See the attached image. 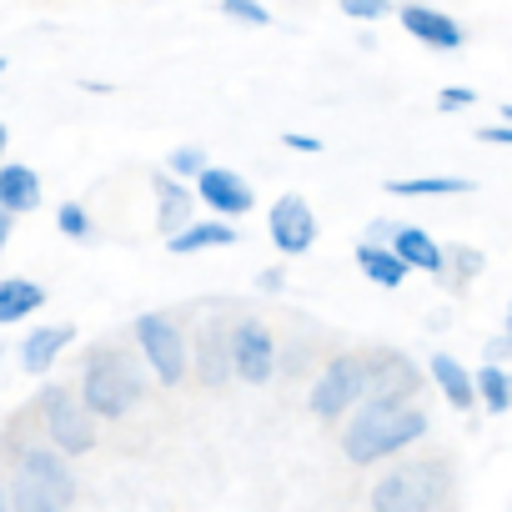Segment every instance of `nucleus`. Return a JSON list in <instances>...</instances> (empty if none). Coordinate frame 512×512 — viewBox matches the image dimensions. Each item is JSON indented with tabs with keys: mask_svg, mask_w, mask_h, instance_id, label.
<instances>
[{
	"mask_svg": "<svg viewBox=\"0 0 512 512\" xmlns=\"http://www.w3.org/2000/svg\"><path fill=\"white\" fill-rule=\"evenodd\" d=\"M287 146H292V151H322V141H317V136H302V131H292Z\"/></svg>",
	"mask_w": 512,
	"mask_h": 512,
	"instance_id": "c85d7f7f",
	"label": "nucleus"
},
{
	"mask_svg": "<svg viewBox=\"0 0 512 512\" xmlns=\"http://www.w3.org/2000/svg\"><path fill=\"white\" fill-rule=\"evenodd\" d=\"M357 267H362L377 287H402V282H407V267L397 262L387 246H357Z\"/></svg>",
	"mask_w": 512,
	"mask_h": 512,
	"instance_id": "aec40b11",
	"label": "nucleus"
},
{
	"mask_svg": "<svg viewBox=\"0 0 512 512\" xmlns=\"http://www.w3.org/2000/svg\"><path fill=\"white\" fill-rule=\"evenodd\" d=\"M267 231H272V241H277L282 256H302L317 241V216H312V206L302 196H282L272 206V216H267Z\"/></svg>",
	"mask_w": 512,
	"mask_h": 512,
	"instance_id": "6e6552de",
	"label": "nucleus"
},
{
	"mask_svg": "<svg viewBox=\"0 0 512 512\" xmlns=\"http://www.w3.org/2000/svg\"><path fill=\"white\" fill-rule=\"evenodd\" d=\"M377 512H427L432 507V467H397L372 487Z\"/></svg>",
	"mask_w": 512,
	"mask_h": 512,
	"instance_id": "423d86ee",
	"label": "nucleus"
},
{
	"mask_svg": "<svg viewBox=\"0 0 512 512\" xmlns=\"http://www.w3.org/2000/svg\"><path fill=\"white\" fill-rule=\"evenodd\" d=\"M41 206V176L31 166H0V211L16 216V211H36Z\"/></svg>",
	"mask_w": 512,
	"mask_h": 512,
	"instance_id": "2eb2a0df",
	"label": "nucleus"
},
{
	"mask_svg": "<svg viewBox=\"0 0 512 512\" xmlns=\"http://www.w3.org/2000/svg\"><path fill=\"white\" fill-rule=\"evenodd\" d=\"M342 11H347V16H357V21H377V16H387L382 0H342Z\"/></svg>",
	"mask_w": 512,
	"mask_h": 512,
	"instance_id": "cd10ccee",
	"label": "nucleus"
},
{
	"mask_svg": "<svg viewBox=\"0 0 512 512\" xmlns=\"http://www.w3.org/2000/svg\"><path fill=\"white\" fill-rule=\"evenodd\" d=\"M196 196H201L211 211H221V216H246V211L256 206L246 176H236L231 166H206V171L196 176Z\"/></svg>",
	"mask_w": 512,
	"mask_h": 512,
	"instance_id": "9d476101",
	"label": "nucleus"
},
{
	"mask_svg": "<svg viewBox=\"0 0 512 512\" xmlns=\"http://www.w3.org/2000/svg\"><path fill=\"white\" fill-rule=\"evenodd\" d=\"M0 71H6V61H0Z\"/></svg>",
	"mask_w": 512,
	"mask_h": 512,
	"instance_id": "f704fd0d",
	"label": "nucleus"
},
{
	"mask_svg": "<svg viewBox=\"0 0 512 512\" xmlns=\"http://www.w3.org/2000/svg\"><path fill=\"white\" fill-rule=\"evenodd\" d=\"M462 106H477V91H467V86H447V91L437 96V111H462Z\"/></svg>",
	"mask_w": 512,
	"mask_h": 512,
	"instance_id": "bb28decb",
	"label": "nucleus"
},
{
	"mask_svg": "<svg viewBox=\"0 0 512 512\" xmlns=\"http://www.w3.org/2000/svg\"><path fill=\"white\" fill-rule=\"evenodd\" d=\"M201 161H206V156H201L196 146H176V151H171V171H176V176H201V171H206Z\"/></svg>",
	"mask_w": 512,
	"mask_h": 512,
	"instance_id": "a878e982",
	"label": "nucleus"
},
{
	"mask_svg": "<svg viewBox=\"0 0 512 512\" xmlns=\"http://www.w3.org/2000/svg\"><path fill=\"white\" fill-rule=\"evenodd\" d=\"M76 497V482H71V467L61 462V452H31L16 472V487H11V512H66Z\"/></svg>",
	"mask_w": 512,
	"mask_h": 512,
	"instance_id": "f03ea898",
	"label": "nucleus"
},
{
	"mask_svg": "<svg viewBox=\"0 0 512 512\" xmlns=\"http://www.w3.org/2000/svg\"><path fill=\"white\" fill-rule=\"evenodd\" d=\"M226 372H231V332L221 322H206L196 337V377L206 387H221Z\"/></svg>",
	"mask_w": 512,
	"mask_h": 512,
	"instance_id": "ddd939ff",
	"label": "nucleus"
},
{
	"mask_svg": "<svg viewBox=\"0 0 512 512\" xmlns=\"http://www.w3.org/2000/svg\"><path fill=\"white\" fill-rule=\"evenodd\" d=\"M392 256H397V262L412 272H442V246L422 231V226H397L392 231Z\"/></svg>",
	"mask_w": 512,
	"mask_h": 512,
	"instance_id": "4468645a",
	"label": "nucleus"
},
{
	"mask_svg": "<svg viewBox=\"0 0 512 512\" xmlns=\"http://www.w3.org/2000/svg\"><path fill=\"white\" fill-rule=\"evenodd\" d=\"M392 196H457L467 191L462 176H412V181H387Z\"/></svg>",
	"mask_w": 512,
	"mask_h": 512,
	"instance_id": "412c9836",
	"label": "nucleus"
},
{
	"mask_svg": "<svg viewBox=\"0 0 512 512\" xmlns=\"http://www.w3.org/2000/svg\"><path fill=\"white\" fill-rule=\"evenodd\" d=\"M0 512H11V507H6V492H0Z\"/></svg>",
	"mask_w": 512,
	"mask_h": 512,
	"instance_id": "72a5a7b5",
	"label": "nucleus"
},
{
	"mask_svg": "<svg viewBox=\"0 0 512 512\" xmlns=\"http://www.w3.org/2000/svg\"><path fill=\"white\" fill-rule=\"evenodd\" d=\"M156 186H161V196H166V206H161V226H166V231H176V221H181V211H186V191H181V186H171L166 176H161Z\"/></svg>",
	"mask_w": 512,
	"mask_h": 512,
	"instance_id": "b1692460",
	"label": "nucleus"
},
{
	"mask_svg": "<svg viewBox=\"0 0 512 512\" xmlns=\"http://www.w3.org/2000/svg\"><path fill=\"white\" fill-rule=\"evenodd\" d=\"M136 342H141L151 372H156L166 387H176V382L186 377V337H181L166 317H136Z\"/></svg>",
	"mask_w": 512,
	"mask_h": 512,
	"instance_id": "20e7f679",
	"label": "nucleus"
},
{
	"mask_svg": "<svg viewBox=\"0 0 512 512\" xmlns=\"http://www.w3.org/2000/svg\"><path fill=\"white\" fill-rule=\"evenodd\" d=\"M6 241H11V216L0 211V246H6Z\"/></svg>",
	"mask_w": 512,
	"mask_h": 512,
	"instance_id": "2f4dec72",
	"label": "nucleus"
},
{
	"mask_svg": "<svg viewBox=\"0 0 512 512\" xmlns=\"http://www.w3.org/2000/svg\"><path fill=\"white\" fill-rule=\"evenodd\" d=\"M472 392H482L487 412H507V402H512V392H507V377H502V367H497V362L477 367V377H472Z\"/></svg>",
	"mask_w": 512,
	"mask_h": 512,
	"instance_id": "4be33fe9",
	"label": "nucleus"
},
{
	"mask_svg": "<svg viewBox=\"0 0 512 512\" xmlns=\"http://www.w3.org/2000/svg\"><path fill=\"white\" fill-rule=\"evenodd\" d=\"M272 362H277V347H272V332L262 322H241L231 332V367L241 382H267Z\"/></svg>",
	"mask_w": 512,
	"mask_h": 512,
	"instance_id": "1a4fd4ad",
	"label": "nucleus"
},
{
	"mask_svg": "<svg viewBox=\"0 0 512 512\" xmlns=\"http://www.w3.org/2000/svg\"><path fill=\"white\" fill-rule=\"evenodd\" d=\"M422 432H427V417H422L417 407L392 402V397H367V402L352 412V427H347L342 447H347V457H352L357 467H367V462L392 457L397 447L417 442Z\"/></svg>",
	"mask_w": 512,
	"mask_h": 512,
	"instance_id": "f257e3e1",
	"label": "nucleus"
},
{
	"mask_svg": "<svg viewBox=\"0 0 512 512\" xmlns=\"http://www.w3.org/2000/svg\"><path fill=\"white\" fill-rule=\"evenodd\" d=\"M432 382H437V387L447 392V402H452V407H462V412L477 402V392H472V372H467L457 357H447V352H437V357H432Z\"/></svg>",
	"mask_w": 512,
	"mask_h": 512,
	"instance_id": "a211bd4d",
	"label": "nucleus"
},
{
	"mask_svg": "<svg viewBox=\"0 0 512 512\" xmlns=\"http://www.w3.org/2000/svg\"><path fill=\"white\" fill-rule=\"evenodd\" d=\"M221 16H231V21H246V26H272V11H267V6H256V0H226V6H221Z\"/></svg>",
	"mask_w": 512,
	"mask_h": 512,
	"instance_id": "5701e85b",
	"label": "nucleus"
},
{
	"mask_svg": "<svg viewBox=\"0 0 512 512\" xmlns=\"http://www.w3.org/2000/svg\"><path fill=\"white\" fill-rule=\"evenodd\" d=\"M402 26H407L412 41H422V46H432V51H457V46H462V26H457L452 16L432 11V6H407V11H402Z\"/></svg>",
	"mask_w": 512,
	"mask_h": 512,
	"instance_id": "f8f14e48",
	"label": "nucleus"
},
{
	"mask_svg": "<svg viewBox=\"0 0 512 512\" xmlns=\"http://www.w3.org/2000/svg\"><path fill=\"white\" fill-rule=\"evenodd\" d=\"M417 392V367L407 357H377V362H362V397H392V402H407Z\"/></svg>",
	"mask_w": 512,
	"mask_h": 512,
	"instance_id": "9b49d317",
	"label": "nucleus"
},
{
	"mask_svg": "<svg viewBox=\"0 0 512 512\" xmlns=\"http://www.w3.org/2000/svg\"><path fill=\"white\" fill-rule=\"evenodd\" d=\"M6 141H11V131H6V126H0V156H6Z\"/></svg>",
	"mask_w": 512,
	"mask_h": 512,
	"instance_id": "473e14b6",
	"label": "nucleus"
},
{
	"mask_svg": "<svg viewBox=\"0 0 512 512\" xmlns=\"http://www.w3.org/2000/svg\"><path fill=\"white\" fill-rule=\"evenodd\" d=\"M71 337H76L71 322H61V327H36V332L26 337V347H21L26 372H46V367L61 357V347H71Z\"/></svg>",
	"mask_w": 512,
	"mask_h": 512,
	"instance_id": "f3484780",
	"label": "nucleus"
},
{
	"mask_svg": "<svg viewBox=\"0 0 512 512\" xmlns=\"http://www.w3.org/2000/svg\"><path fill=\"white\" fill-rule=\"evenodd\" d=\"M362 397V362L357 357H332L327 372L312 387V412L317 417H342Z\"/></svg>",
	"mask_w": 512,
	"mask_h": 512,
	"instance_id": "0eeeda50",
	"label": "nucleus"
},
{
	"mask_svg": "<svg viewBox=\"0 0 512 512\" xmlns=\"http://www.w3.org/2000/svg\"><path fill=\"white\" fill-rule=\"evenodd\" d=\"M231 241H241V236L226 221H191L166 246H171V256H191V251H211V246H231Z\"/></svg>",
	"mask_w": 512,
	"mask_h": 512,
	"instance_id": "dca6fc26",
	"label": "nucleus"
},
{
	"mask_svg": "<svg viewBox=\"0 0 512 512\" xmlns=\"http://www.w3.org/2000/svg\"><path fill=\"white\" fill-rule=\"evenodd\" d=\"M81 407L101 412V417H126L141 402V367L126 352H96L86 367V387H81Z\"/></svg>",
	"mask_w": 512,
	"mask_h": 512,
	"instance_id": "7ed1b4c3",
	"label": "nucleus"
},
{
	"mask_svg": "<svg viewBox=\"0 0 512 512\" xmlns=\"http://www.w3.org/2000/svg\"><path fill=\"white\" fill-rule=\"evenodd\" d=\"M41 307H46V292L36 282H26V277H6V282H0V322H21V317H31Z\"/></svg>",
	"mask_w": 512,
	"mask_h": 512,
	"instance_id": "6ab92c4d",
	"label": "nucleus"
},
{
	"mask_svg": "<svg viewBox=\"0 0 512 512\" xmlns=\"http://www.w3.org/2000/svg\"><path fill=\"white\" fill-rule=\"evenodd\" d=\"M457 267H462V272H477V267H482V256H477V251H462V256H457Z\"/></svg>",
	"mask_w": 512,
	"mask_h": 512,
	"instance_id": "c756f323",
	"label": "nucleus"
},
{
	"mask_svg": "<svg viewBox=\"0 0 512 512\" xmlns=\"http://www.w3.org/2000/svg\"><path fill=\"white\" fill-rule=\"evenodd\" d=\"M46 427H51V442L61 452H91L96 447V427H91L86 407L66 387H51L46 392Z\"/></svg>",
	"mask_w": 512,
	"mask_h": 512,
	"instance_id": "39448f33",
	"label": "nucleus"
},
{
	"mask_svg": "<svg viewBox=\"0 0 512 512\" xmlns=\"http://www.w3.org/2000/svg\"><path fill=\"white\" fill-rule=\"evenodd\" d=\"M56 226H61L66 236H91V216H86L76 201H66V206L56 211Z\"/></svg>",
	"mask_w": 512,
	"mask_h": 512,
	"instance_id": "393cba45",
	"label": "nucleus"
},
{
	"mask_svg": "<svg viewBox=\"0 0 512 512\" xmlns=\"http://www.w3.org/2000/svg\"><path fill=\"white\" fill-rule=\"evenodd\" d=\"M482 141H492V146H502V141H512V131H507V126H492V131H482Z\"/></svg>",
	"mask_w": 512,
	"mask_h": 512,
	"instance_id": "7c9ffc66",
	"label": "nucleus"
}]
</instances>
